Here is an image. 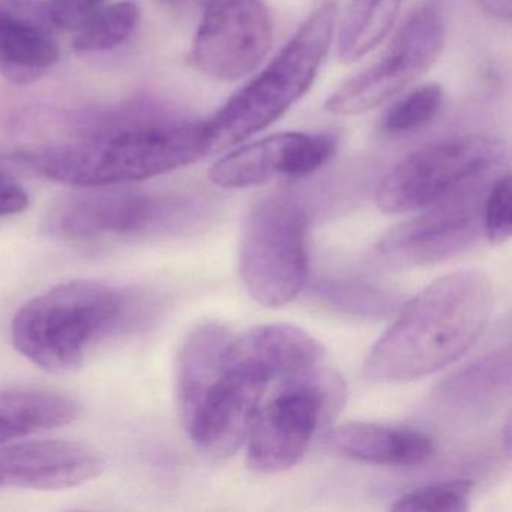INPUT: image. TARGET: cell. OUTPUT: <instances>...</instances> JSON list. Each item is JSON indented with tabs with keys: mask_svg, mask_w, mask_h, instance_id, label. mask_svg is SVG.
<instances>
[{
	"mask_svg": "<svg viewBox=\"0 0 512 512\" xmlns=\"http://www.w3.org/2000/svg\"><path fill=\"white\" fill-rule=\"evenodd\" d=\"M493 304V286L481 272H455L433 281L401 308L371 347L365 377L404 383L448 367L478 340Z\"/></svg>",
	"mask_w": 512,
	"mask_h": 512,
	"instance_id": "1",
	"label": "cell"
},
{
	"mask_svg": "<svg viewBox=\"0 0 512 512\" xmlns=\"http://www.w3.org/2000/svg\"><path fill=\"white\" fill-rule=\"evenodd\" d=\"M205 121L148 122L17 155L32 172L79 188L146 181L211 155Z\"/></svg>",
	"mask_w": 512,
	"mask_h": 512,
	"instance_id": "2",
	"label": "cell"
},
{
	"mask_svg": "<svg viewBox=\"0 0 512 512\" xmlns=\"http://www.w3.org/2000/svg\"><path fill=\"white\" fill-rule=\"evenodd\" d=\"M139 296L95 280L59 284L26 302L11 323L17 352L50 371L67 373L85 362L89 349L143 322Z\"/></svg>",
	"mask_w": 512,
	"mask_h": 512,
	"instance_id": "3",
	"label": "cell"
},
{
	"mask_svg": "<svg viewBox=\"0 0 512 512\" xmlns=\"http://www.w3.org/2000/svg\"><path fill=\"white\" fill-rule=\"evenodd\" d=\"M338 19L334 2L313 11L274 61L205 121L212 154L265 130L307 94L328 55Z\"/></svg>",
	"mask_w": 512,
	"mask_h": 512,
	"instance_id": "4",
	"label": "cell"
},
{
	"mask_svg": "<svg viewBox=\"0 0 512 512\" xmlns=\"http://www.w3.org/2000/svg\"><path fill=\"white\" fill-rule=\"evenodd\" d=\"M307 211L284 194L260 200L245 220L239 244V275L251 298L263 307L295 301L308 284Z\"/></svg>",
	"mask_w": 512,
	"mask_h": 512,
	"instance_id": "5",
	"label": "cell"
},
{
	"mask_svg": "<svg viewBox=\"0 0 512 512\" xmlns=\"http://www.w3.org/2000/svg\"><path fill=\"white\" fill-rule=\"evenodd\" d=\"M317 367L283 379L260 404L247 437V464L263 475L284 472L307 454L317 431L343 406L344 383Z\"/></svg>",
	"mask_w": 512,
	"mask_h": 512,
	"instance_id": "6",
	"label": "cell"
},
{
	"mask_svg": "<svg viewBox=\"0 0 512 512\" xmlns=\"http://www.w3.org/2000/svg\"><path fill=\"white\" fill-rule=\"evenodd\" d=\"M505 157L499 140L454 137L431 143L395 164L377 187L376 202L386 214L422 211L472 185L490 181Z\"/></svg>",
	"mask_w": 512,
	"mask_h": 512,
	"instance_id": "7",
	"label": "cell"
},
{
	"mask_svg": "<svg viewBox=\"0 0 512 512\" xmlns=\"http://www.w3.org/2000/svg\"><path fill=\"white\" fill-rule=\"evenodd\" d=\"M445 26L439 11H413L376 64L347 80L326 101L329 113L358 116L382 106L427 73L442 53Z\"/></svg>",
	"mask_w": 512,
	"mask_h": 512,
	"instance_id": "8",
	"label": "cell"
},
{
	"mask_svg": "<svg viewBox=\"0 0 512 512\" xmlns=\"http://www.w3.org/2000/svg\"><path fill=\"white\" fill-rule=\"evenodd\" d=\"M490 181L472 185L389 230L377 242V263L392 269L434 265L464 253L479 238Z\"/></svg>",
	"mask_w": 512,
	"mask_h": 512,
	"instance_id": "9",
	"label": "cell"
},
{
	"mask_svg": "<svg viewBox=\"0 0 512 512\" xmlns=\"http://www.w3.org/2000/svg\"><path fill=\"white\" fill-rule=\"evenodd\" d=\"M272 46V20L262 0H209L193 43V64L218 82L253 73Z\"/></svg>",
	"mask_w": 512,
	"mask_h": 512,
	"instance_id": "10",
	"label": "cell"
},
{
	"mask_svg": "<svg viewBox=\"0 0 512 512\" xmlns=\"http://www.w3.org/2000/svg\"><path fill=\"white\" fill-rule=\"evenodd\" d=\"M56 203L44 221L47 235L64 242H95L152 232L166 223V205L134 191L89 188Z\"/></svg>",
	"mask_w": 512,
	"mask_h": 512,
	"instance_id": "11",
	"label": "cell"
},
{
	"mask_svg": "<svg viewBox=\"0 0 512 512\" xmlns=\"http://www.w3.org/2000/svg\"><path fill=\"white\" fill-rule=\"evenodd\" d=\"M268 385L262 377L224 362L218 379L182 422L191 442L214 460L235 454L247 442Z\"/></svg>",
	"mask_w": 512,
	"mask_h": 512,
	"instance_id": "12",
	"label": "cell"
},
{
	"mask_svg": "<svg viewBox=\"0 0 512 512\" xmlns=\"http://www.w3.org/2000/svg\"><path fill=\"white\" fill-rule=\"evenodd\" d=\"M332 134L280 133L242 146L218 160L209 179L221 188H250L277 178L301 179L322 169L337 151Z\"/></svg>",
	"mask_w": 512,
	"mask_h": 512,
	"instance_id": "13",
	"label": "cell"
},
{
	"mask_svg": "<svg viewBox=\"0 0 512 512\" xmlns=\"http://www.w3.org/2000/svg\"><path fill=\"white\" fill-rule=\"evenodd\" d=\"M104 469L100 452L70 440L0 446V490H65L94 481Z\"/></svg>",
	"mask_w": 512,
	"mask_h": 512,
	"instance_id": "14",
	"label": "cell"
},
{
	"mask_svg": "<svg viewBox=\"0 0 512 512\" xmlns=\"http://www.w3.org/2000/svg\"><path fill=\"white\" fill-rule=\"evenodd\" d=\"M44 5L0 0V76L13 85H31L46 76L61 56Z\"/></svg>",
	"mask_w": 512,
	"mask_h": 512,
	"instance_id": "15",
	"label": "cell"
},
{
	"mask_svg": "<svg viewBox=\"0 0 512 512\" xmlns=\"http://www.w3.org/2000/svg\"><path fill=\"white\" fill-rule=\"evenodd\" d=\"M323 355L319 341L304 329L272 323L257 326L238 337L233 335L224 361L271 383L317 367Z\"/></svg>",
	"mask_w": 512,
	"mask_h": 512,
	"instance_id": "16",
	"label": "cell"
},
{
	"mask_svg": "<svg viewBox=\"0 0 512 512\" xmlns=\"http://www.w3.org/2000/svg\"><path fill=\"white\" fill-rule=\"evenodd\" d=\"M335 454L377 466H418L433 457L434 440L424 431L373 422H346L325 436Z\"/></svg>",
	"mask_w": 512,
	"mask_h": 512,
	"instance_id": "17",
	"label": "cell"
},
{
	"mask_svg": "<svg viewBox=\"0 0 512 512\" xmlns=\"http://www.w3.org/2000/svg\"><path fill=\"white\" fill-rule=\"evenodd\" d=\"M232 337L226 326L208 322L196 326L182 341L176 358V397L182 421L223 371L224 353Z\"/></svg>",
	"mask_w": 512,
	"mask_h": 512,
	"instance_id": "18",
	"label": "cell"
},
{
	"mask_svg": "<svg viewBox=\"0 0 512 512\" xmlns=\"http://www.w3.org/2000/svg\"><path fill=\"white\" fill-rule=\"evenodd\" d=\"M74 398L50 389H11L0 392V446L73 424L80 416Z\"/></svg>",
	"mask_w": 512,
	"mask_h": 512,
	"instance_id": "19",
	"label": "cell"
},
{
	"mask_svg": "<svg viewBox=\"0 0 512 512\" xmlns=\"http://www.w3.org/2000/svg\"><path fill=\"white\" fill-rule=\"evenodd\" d=\"M511 386V347L482 353L436 386L437 400L458 410H478L502 400Z\"/></svg>",
	"mask_w": 512,
	"mask_h": 512,
	"instance_id": "20",
	"label": "cell"
},
{
	"mask_svg": "<svg viewBox=\"0 0 512 512\" xmlns=\"http://www.w3.org/2000/svg\"><path fill=\"white\" fill-rule=\"evenodd\" d=\"M403 0H352L338 26V59L353 64L376 49L397 22Z\"/></svg>",
	"mask_w": 512,
	"mask_h": 512,
	"instance_id": "21",
	"label": "cell"
},
{
	"mask_svg": "<svg viewBox=\"0 0 512 512\" xmlns=\"http://www.w3.org/2000/svg\"><path fill=\"white\" fill-rule=\"evenodd\" d=\"M310 295L322 307L364 319L389 316L400 302L392 290L362 281H319Z\"/></svg>",
	"mask_w": 512,
	"mask_h": 512,
	"instance_id": "22",
	"label": "cell"
},
{
	"mask_svg": "<svg viewBox=\"0 0 512 512\" xmlns=\"http://www.w3.org/2000/svg\"><path fill=\"white\" fill-rule=\"evenodd\" d=\"M140 8L131 0L103 7L74 37L80 53L109 52L128 40L139 25Z\"/></svg>",
	"mask_w": 512,
	"mask_h": 512,
	"instance_id": "23",
	"label": "cell"
},
{
	"mask_svg": "<svg viewBox=\"0 0 512 512\" xmlns=\"http://www.w3.org/2000/svg\"><path fill=\"white\" fill-rule=\"evenodd\" d=\"M440 85L419 86L398 100L383 118L382 127L389 134H406L427 125L442 107Z\"/></svg>",
	"mask_w": 512,
	"mask_h": 512,
	"instance_id": "24",
	"label": "cell"
},
{
	"mask_svg": "<svg viewBox=\"0 0 512 512\" xmlns=\"http://www.w3.org/2000/svg\"><path fill=\"white\" fill-rule=\"evenodd\" d=\"M473 484L467 479L439 482L416 488L398 497L391 505L392 511L464 512L470 508Z\"/></svg>",
	"mask_w": 512,
	"mask_h": 512,
	"instance_id": "25",
	"label": "cell"
},
{
	"mask_svg": "<svg viewBox=\"0 0 512 512\" xmlns=\"http://www.w3.org/2000/svg\"><path fill=\"white\" fill-rule=\"evenodd\" d=\"M482 227L493 244H502L511 236V178L508 173L494 179L488 188L482 211Z\"/></svg>",
	"mask_w": 512,
	"mask_h": 512,
	"instance_id": "26",
	"label": "cell"
},
{
	"mask_svg": "<svg viewBox=\"0 0 512 512\" xmlns=\"http://www.w3.org/2000/svg\"><path fill=\"white\" fill-rule=\"evenodd\" d=\"M104 2L106 0H49L44 7L56 31L76 34L104 7Z\"/></svg>",
	"mask_w": 512,
	"mask_h": 512,
	"instance_id": "27",
	"label": "cell"
},
{
	"mask_svg": "<svg viewBox=\"0 0 512 512\" xmlns=\"http://www.w3.org/2000/svg\"><path fill=\"white\" fill-rule=\"evenodd\" d=\"M29 194L14 176L0 169V218L22 214L29 208Z\"/></svg>",
	"mask_w": 512,
	"mask_h": 512,
	"instance_id": "28",
	"label": "cell"
},
{
	"mask_svg": "<svg viewBox=\"0 0 512 512\" xmlns=\"http://www.w3.org/2000/svg\"><path fill=\"white\" fill-rule=\"evenodd\" d=\"M512 0H481L485 10L490 11L494 16L502 17V19H511Z\"/></svg>",
	"mask_w": 512,
	"mask_h": 512,
	"instance_id": "29",
	"label": "cell"
},
{
	"mask_svg": "<svg viewBox=\"0 0 512 512\" xmlns=\"http://www.w3.org/2000/svg\"><path fill=\"white\" fill-rule=\"evenodd\" d=\"M511 419H506L505 430H503V443H505L506 454L511 455Z\"/></svg>",
	"mask_w": 512,
	"mask_h": 512,
	"instance_id": "30",
	"label": "cell"
},
{
	"mask_svg": "<svg viewBox=\"0 0 512 512\" xmlns=\"http://www.w3.org/2000/svg\"><path fill=\"white\" fill-rule=\"evenodd\" d=\"M166 2H169V4L185 5L191 4V2H196V0H166Z\"/></svg>",
	"mask_w": 512,
	"mask_h": 512,
	"instance_id": "31",
	"label": "cell"
}]
</instances>
